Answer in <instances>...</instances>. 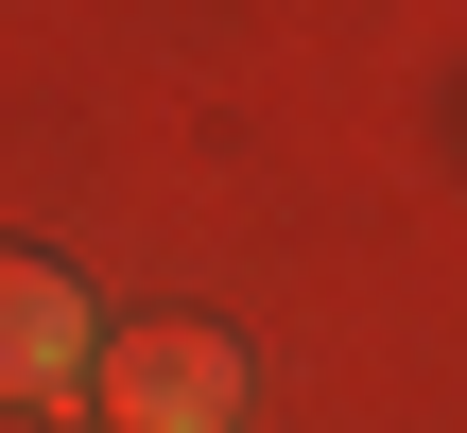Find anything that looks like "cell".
Wrapping results in <instances>:
<instances>
[{
	"mask_svg": "<svg viewBox=\"0 0 467 433\" xmlns=\"http://www.w3.org/2000/svg\"><path fill=\"white\" fill-rule=\"evenodd\" d=\"M87 382H104V312H87V278L35 260V243H0V417H52V399H87Z\"/></svg>",
	"mask_w": 467,
	"mask_h": 433,
	"instance_id": "1",
	"label": "cell"
},
{
	"mask_svg": "<svg viewBox=\"0 0 467 433\" xmlns=\"http://www.w3.org/2000/svg\"><path fill=\"white\" fill-rule=\"evenodd\" d=\"M121 433H225L243 417V347L225 330H191V312H156V330H121L104 347V382H87Z\"/></svg>",
	"mask_w": 467,
	"mask_h": 433,
	"instance_id": "2",
	"label": "cell"
}]
</instances>
